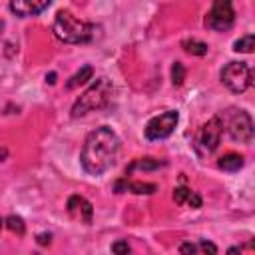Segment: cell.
Instances as JSON below:
<instances>
[{"instance_id":"obj_19","label":"cell","mask_w":255,"mask_h":255,"mask_svg":"<svg viewBox=\"0 0 255 255\" xmlns=\"http://www.w3.org/2000/svg\"><path fill=\"white\" fill-rule=\"evenodd\" d=\"M183 80H185V68H183V64L181 62H173V66H171V82H173V86H181Z\"/></svg>"},{"instance_id":"obj_11","label":"cell","mask_w":255,"mask_h":255,"mask_svg":"<svg viewBox=\"0 0 255 255\" xmlns=\"http://www.w3.org/2000/svg\"><path fill=\"white\" fill-rule=\"evenodd\" d=\"M116 193H122V191H131V193H137V195H149V193H155L157 185L155 183H143V181H129V179H120L116 181L114 185Z\"/></svg>"},{"instance_id":"obj_27","label":"cell","mask_w":255,"mask_h":255,"mask_svg":"<svg viewBox=\"0 0 255 255\" xmlns=\"http://www.w3.org/2000/svg\"><path fill=\"white\" fill-rule=\"evenodd\" d=\"M2 225H4V219H2V217H0V229H2Z\"/></svg>"},{"instance_id":"obj_18","label":"cell","mask_w":255,"mask_h":255,"mask_svg":"<svg viewBox=\"0 0 255 255\" xmlns=\"http://www.w3.org/2000/svg\"><path fill=\"white\" fill-rule=\"evenodd\" d=\"M4 225H6L12 233H16V235H24V231H26V225H24L22 217H18V215H8V217L4 219Z\"/></svg>"},{"instance_id":"obj_21","label":"cell","mask_w":255,"mask_h":255,"mask_svg":"<svg viewBox=\"0 0 255 255\" xmlns=\"http://www.w3.org/2000/svg\"><path fill=\"white\" fill-rule=\"evenodd\" d=\"M197 251H203V253H217V247L209 241H199L197 243Z\"/></svg>"},{"instance_id":"obj_12","label":"cell","mask_w":255,"mask_h":255,"mask_svg":"<svg viewBox=\"0 0 255 255\" xmlns=\"http://www.w3.org/2000/svg\"><path fill=\"white\" fill-rule=\"evenodd\" d=\"M173 201H175L177 205H187V207H191V209H199L201 203H203L201 195H199L197 191L187 189V187H175V189H173Z\"/></svg>"},{"instance_id":"obj_14","label":"cell","mask_w":255,"mask_h":255,"mask_svg":"<svg viewBox=\"0 0 255 255\" xmlns=\"http://www.w3.org/2000/svg\"><path fill=\"white\" fill-rule=\"evenodd\" d=\"M92 76H94V70H92V66H84V68H80L70 80H68V84H66V88L68 90H74V88H78V86H82V84H86L88 80H92Z\"/></svg>"},{"instance_id":"obj_17","label":"cell","mask_w":255,"mask_h":255,"mask_svg":"<svg viewBox=\"0 0 255 255\" xmlns=\"http://www.w3.org/2000/svg\"><path fill=\"white\" fill-rule=\"evenodd\" d=\"M253 48H255V38H253V34H247V36H243V38H239V40L233 42V50H235V52H245V54H249V52H253Z\"/></svg>"},{"instance_id":"obj_3","label":"cell","mask_w":255,"mask_h":255,"mask_svg":"<svg viewBox=\"0 0 255 255\" xmlns=\"http://www.w3.org/2000/svg\"><path fill=\"white\" fill-rule=\"evenodd\" d=\"M112 82L108 78H100L96 80L72 106V118H82L94 110H102L106 108V104L112 98Z\"/></svg>"},{"instance_id":"obj_25","label":"cell","mask_w":255,"mask_h":255,"mask_svg":"<svg viewBox=\"0 0 255 255\" xmlns=\"http://www.w3.org/2000/svg\"><path fill=\"white\" fill-rule=\"evenodd\" d=\"M46 80H48V82H50V84H54V82H56V74H50V76H48V78H46Z\"/></svg>"},{"instance_id":"obj_8","label":"cell","mask_w":255,"mask_h":255,"mask_svg":"<svg viewBox=\"0 0 255 255\" xmlns=\"http://www.w3.org/2000/svg\"><path fill=\"white\" fill-rule=\"evenodd\" d=\"M177 120H179V114L175 110H167L159 116H153L145 128H143V135L145 139L149 141H157V139H165L167 135H171V131L175 129L177 126Z\"/></svg>"},{"instance_id":"obj_9","label":"cell","mask_w":255,"mask_h":255,"mask_svg":"<svg viewBox=\"0 0 255 255\" xmlns=\"http://www.w3.org/2000/svg\"><path fill=\"white\" fill-rule=\"evenodd\" d=\"M50 4L52 0H10V10L20 18H28V16H38Z\"/></svg>"},{"instance_id":"obj_24","label":"cell","mask_w":255,"mask_h":255,"mask_svg":"<svg viewBox=\"0 0 255 255\" xmlns=\"http://www.w3.org/2000/svg\"><path fill=\"white\" fill-rule=\"evenodd\" d=\"M6 153H8V151H6L4 147H0V161H4V157H6Z\"/></svg>"},{"instance_id":"obj_20","label":"cell","mask_w":255,"mask_h":255,"mask_svg":"<svg viewBox=\"0 0 255 255\" xmlns=\"http://www.w3.org/2000/svg\"><path fill=\"white\" fill-rule=\"evenodd\" d=\"M112 251L114 253H120V255H128L129 253V245H128V241H116L112 245Z\"/></svg>"},{"instance_id":"obj_13","label":"cell","mask_w":255,"mask_h":255,"mask_svg":"<svg viewBox=\"0 0 255 255\" xmlns=\"http://www.w3.org/2000/svg\"><path fill=\"white\" fill-rule=\"evenodd\" d=\"M243 163H245V159L239 153H225L217 159V167L223 171H239L243 167Z\"/></svg>"},{"instance_id":"obj_15","label":"cell","mask_w":255,"mask_h":255,"mask_svg":"<svg viewBox=\"0 0 255 255\" xmlns=\"http://www.w3.org/2000/svg\"><path fill=\"white\" fill-rule=\"evenodd\" d=\"M181 48L187 52V54H191V56H205L207 54V50H209V46L205 44V42H199V40H183L181 42Z\"/></svg>"},{"instance_id":"obj_1","label":"cell","mask_w":255,"mask_h":255,"mask_svg":"<svg viewBox=\"0 0 255 255\" xmlns=\"http://www.w3.org/2000/svg\"><path fill=\"white\" fill-rule=\"evenodd\" d=\"M118 153H120V137L112 128L102 126L86 135V141L80 151V163L86 173L102 175L116 163Z\"/></svg>"},{"instance_id":"obj_6","label":"cell","mask_w":255,"mask_h":255,"mask_svg":"<svg viewBox=\"0 0 255 255\" xmlns=\"http://www.w3.org/2000/svg\"><path fill=\"white\" fill-rule=\"evenodd\" d=\"M221 82L233 92V94H243L251 82H253V76H251V68L245 64V62H229L225 64V68L221 70Z\"/></svg>"},{"instance_id":"obj_5","label":"cell","mask_w":255,"mask_h":255,"mask_svg":"<svg viewBox=\"0 0 255 255\" xmlns=\"http://www.w3.org/2000/svg\"><path fill=\"white\" fill-rule=\"evenodd\" d=\"M223 126H227V133L233 141L251 143V139H253V120L245 110H231L227 114V120H223Z\"/></svg>"},{"instance_id":"obj_4","label":"cell","mask_w":255,"mask_h":255,"mask_svg":"<svg viewBox=\"0 0 255 255\" xmlns=\"http://www.w3.org/2000/svg\"><path fill=\"white\" fill-rule=\"evenodd\" d=\"M221 135H223V118H221V116H213L211 120H207V122L195 131L193 149L197 151V155L207 157V155H211V153L219 147Z\"/></svg>"},{"instance_id":"obj_22","label":"cell","mask_w":255,"mask_h":255,"mask_svg":"<svg viewBox=\"0 0 255 255\" xmlns=\"http://www.w3.org/2000/svg\"><path fill=\"white\" fill-rule=\"evenodd\" d=\"M179 251H181V253H197V245H193V243H183V245H179Z\"/></svg>"},{"instance_id":"obj_26","label":"cell","mask_w":255,"mask_h":255,"mask_svg":"<svg viewBox=\"0 0 255 255\" xmlns=\"http://www.w3.org/2000/svg\"><path fill=\"white\" fill-rule=\"evenodd\" d=\"M2 30H4V22L0 20V32H2Z\"/></svg>"},{"instance_id":"obj_16","label":"cell","mask_w":255,"mask_h":255,"mask_svg":"<svg viewBox=\"0 0 255 255\" xmlns=\"http://www.w3.org/2000/svg\"><path fill=\"white\" fill-rule=\"evenodd\" d=\"M159 165H163V161L153 159V157H143V159H135V161L128 167V173H131L133 169H157Z\"/></svg>"},{"instance_id":"obj_2","label":"cell","mask_w":255,"mask_h":255,"mask_svg":"<svg viewBox=\"0 0 255 255\" xmlns=\"http://www.w3.org/2000/svg\"><path fill=\"white\" fill-rule=\"evenodd\" d=\"M52 32L60 42L66 44H86L94 38L96 28L90 22L76 18L70 10H60L54 18Z\"/></svg>"},{"instance_id":"obj_23","label":"cell","mask_w":255,"mask_h":255,"mask_svg":"<svg viewBox=\"0 0 255 255\" xmlns=\"http://www.w3.org/2000/svg\"><path fill=\"white\" fill-rule=\"evenodd\" d=\"M36 239H38V243H40V245H48V243H50V239H52V235H50V233H40Z\"/></svg>"},{"instance_id":"obj_7","label":"cell","mask_w":255,"mask_h":255,"mask_svg":"<svg viewBox=\"0 0 255 255\" xmlns=\"http://www.w3.org/2000/svg\"><path fill=\"white\" fill-rule=\"evenodd\" d=\"M235 22L233 0H213L211 10L205 16V26L215 32H225Z\"/></svg>"},{"instance_id":"obj_10","label":"cell","mask_w":255,"mask_h":255,"mask_svg":"<svg viewBox=\"0 0 255 255\" xmlns=\"http://www.w3.org/2000/svg\"><path fill=\"white\" fill-rule=\"evenodd\" d=\"M68 207V213L74 217V219H80L84 223H92V217H94V205L82 197V195H72L66 203Z\"/></svg>"}]
</instances>
